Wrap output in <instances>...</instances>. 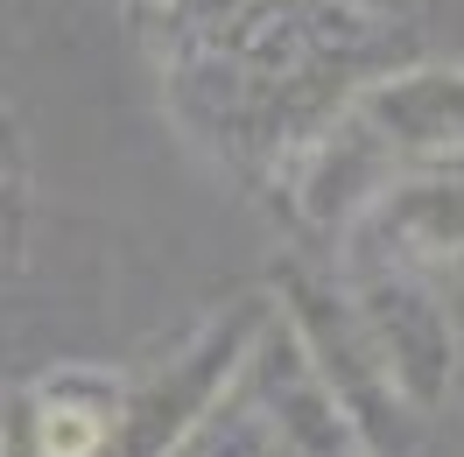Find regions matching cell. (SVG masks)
<instances>
[{
	"instance_id": "8992f818",
	"label": "cell",
	"mask_w": 464,
	"mask_h": 457,
	"mask_svg": "<svg viewBox=\"0 0 464 457\" xmlns=\"http://www.w3.org/2000/svg\"><path fill=\"white\" fill-rule=\"evenodd\" d=\"M267 451H275V436H267L261 408H239V401L226 394L176 451H162V457H267Z\"/></svg>"
},
{
	"instance_id": "ba28073f",
	"label": "cell",
	"mask_w": 464,
	"mask_h": 457,
	"mask_svg": "<svg viewBox=\"0 0 464 457\" xmlns=\"http://www.w3.org/2000/svg\"><path fill=\"white\" fill-rule=\"evenodd\" d=\"M352 457H373V451H352Z\"/></svg>"
},
{
	"instance_id": "52a82bcc",
	"label": "cell",
	"mask_w": 464,
	"mask_h": 457,
	"mask_svg": "<svg viewBox=\"0 0 464 457\" xmlns=\"http://www.w3.org/2000/svg\"><path fill=\"white\" fill-rule=\"evenodd\" d=\"M134 7H162V0H134Z\"/></svg>"
},
{
	"instance_id": "6da1fadb",
	"label": "cell",
	"mask_w": 464,
	"mask_h": 457,
	"mask_svg": "<svg viewBox=\"0 0 464 457\" xmlns=\"http://www.w3.org/2000/svg\"><path fill=\"white\" fill-rule=\"evenodd\" d=\"M352 324L373 352L380 380L394 387L401 408H443L458 387V331L450 310L436 303V288L408 267V260H373L359 282H352Z\"/></svg>"
},
{
	"instance_id": "3957f363",
	"label": "cell",
	"mask_w": 464,
	"mask_h": 457,
	"mask_svg": "<svg viewBox=\"0 0 464 457\" xmlns=\"http://www.w3.org/2000/svg\"><path fill=\"white\" fill-rule=\"evenodd\" d=\"M394 162H450L464 155V63H408L352 92L345 106Z\"/></svg>"
},
{
	"instance_id": "7a4b0ae2",
	"label": "cell",
	"mask_w": 464,
	"mask_h": 457,
	"mask_svg": "<svg viewBox=\"0 0 464 457\" xmlns=\"http://www.w3.org/2000/svg\"><path fill=\"white\" fill-rule=\"evenodd\" d=\"M254 331H261V310L211 316L155 380L127 387V394H120L113 451L106 457H162V451H176V443L239 387V366H246V352H254Z\"/></svg>"
},
{
	"instance_id": "5b68a950",
	"label": "cell",
	"mask_w": 464,
	"mask_h": 457,
	"mask_svg": "<svg viewBox=\"0 0 464 457\" xmlns=\"http://www.w3.org/2000/svg\"><path fill=\"white\" fill-rule=\"evenodd\" d=\"M352 226L380 232V260H464V176L443 162H422L415 176H394Z\"/></svg>"
},
{
	"instance_id": "277c9868",
	"label": "cell",
	"mask_w": 464,
	"mask_h": 457,
	"mask_svg": "<svg viewBox=\"0 0 464 457\" xmlns=\"http://www.w3.org/2000/svg\"><path fill=\"white\" fill-rule=\"evenodd\" d=\"M120 394L113 380L63 373L50 387L14 401V415L0 429V457H106L120 429Z\"/></svg>"
}]
</instances>
